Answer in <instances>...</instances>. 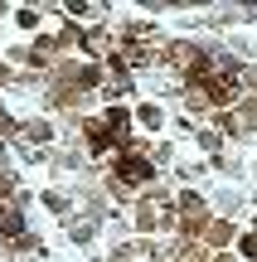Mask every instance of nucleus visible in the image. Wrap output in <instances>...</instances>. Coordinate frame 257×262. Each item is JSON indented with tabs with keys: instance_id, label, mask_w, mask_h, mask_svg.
Masks as SVG:
<instances>
[{
	"instance_id": "1",
	"label": "nucleus",
	"mask_w": 257,
	"mask_h": 262,
	"mask_svg": "<svg viewBox=\"0 0 257 262\" xmlns=\"http://www.w3.org/2000/svg\"><path fill=\"white\" fill-rule=\"evenodd\" d=\"M116 170H122V185H146V180L155 175V165H151V160H141V156H126Z\"/></svg>"
},
{
	"instance_id": "2",
	"label": "nucleus",
	"mask_w": 257,
	"mask_h": 262,
	"mask_svg": "<svg viewBox=\"0 0 257 262\" xmlns=\"http://www.w3.org/2000/svg\"><path fill=\"white\" fill-rule=\"evenodd\" d=\"M233 97H238V83H233V78H209V102H233Z\"/></svg>"
},
{
	"instance_id": "3",
	"label": "nucleus",
	"mask_w": 257,
	"mask_h": 262,
	"mask_svg": "<svg viewBox=\"0 0 257 262\" xmlns=\"http://www.w3.org/2000/svg\"><path fill=\"white\" fill-rule=\"evenodd\" d=\"M0 233H5V238H25V219H19L15 209H5V219H0Z\"/></svg>"
},
{
	"instance_id": "4",
	"label": "nucleus",
	"mask_w": 257,
	"mask_h": 262,
	"mask_svg": "<svg viewBox=\"0 0 257 262\" xmlns=\"http://www.w3.org/2000/svg\"><path fill=\"white\" fill-rule=\"evenodd\" d=\"M136 122H141V126H151V131H160L165 117H160V107H151V102H146V107H136Z\"/></svg>"
},
{
	"instance_id": "5",
	"label": "nucleus",
	"mask_w": 257,
	"mask_h": 262,
	"mask_svg": "<svg viewBox=\"0 0 257 262\" xmlns=\"http://www.w3.org/2000/svg\"><path fill=\"white\" fill-rule=\"evenodd\" d=\"M107 126H112V136H122V131L131 126V112H126V107H112V112H107Z\"/></svg>"
},
{
	"instance_id": "6",
	"label": "nucleus",
	"mask_w": 257,
	"mask_h": 262,
	"mask_svg": "<svg viewBox=\"0 0 257 262\" xmlns=\"http://www.w3.org/2000/svg\"><path fill=\"white\" fill-rule=\"evenodd\" d=\"M25 131H29V141H54V126L49 122H29Z\"/></svg>"
},
{
	"instance_id": "7",
	"label": "nucleus",
	"mask_w": 257,
	"mask_h": 262,
	"mask_svg": "<svg viewBox=\"0 0 257 262\" xmlns=\"http://www.w3.org/2000/svg\"><path fill=\"white\" fill-rule=\"evenodd\" d=\"M15 19H19V29H39V10H15Z\"/></svg>"
},
{
	"instance_id": "8",
	"label": "nucleus",
	"mask_w": 257,
	"mask_h": 262,
	"mask_svg": "<svg viewBox=\"0 0 257 262\" xmlns=\"http://www.w3.org/2000/svg\"><path fill=\"white\" fill-rule=\"evenodd\" d=\"M209 243H214V248L228 243V224H214V228H209Z\"/></svg>"
},
{
	"instance_id": "9",
	"label": "nucleus",
	"mask_w": 257,
	"mask_h": 262,
	"mask_svg": "<svg viewBox=\"0 0 257 262\" xmlns=\"http://www.w3.org/2000/svg\"><path fill=\"white\" fill-rule=\"evenodd\" d=\"M243 257H252V262H257V233L243 238Z\"/></svg>"
},
{
	"instance_id": "10",
	"label": "nucleus",
	"mask_w": 257,
	"mask_h": 262,
	"mask_svg": "<svg viewBox=\"0 0 257 262\" xmlns=\"http://www.w3.org/2000/svg\"><path fill=\"white\" fill-rule=\"evenodd\" d=\"M0 219H5V204H0Z\"/></svg>"
}]
</instances>
